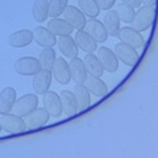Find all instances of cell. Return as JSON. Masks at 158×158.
<instances>
[{"mask_svg": "<svg viewBox=\"0 0 158 158\" xmlns=\"http://www.w3.org/2000/svg\"><path fill=\"white\" fill-rule=\"evenodd\" d=\"M156 16V9L154 7H141L138 8V11L135 12V17L132 20V28L136 29L137 32L146 31L148 28L152 27L153 21H154Z\"/></svg>", "mask_w": 158, "mask_h": 158, "instance_id": "cell-1", "label": "cell"}, {"mask_svg": "<svg viewBox=\"0 0 158 158\" xmlns=\"http://www.w3.org/2000/svg\"><path fill=\"white\" fill-rule=\"evenodd\" d=\"M37 106H38V98L36 94H27V95L21 96L20 99H16L11 112L17 116L24 117L29 112L36 110Z\"/></svg>", "mask_w": 158, "mask_h": 158, "instance_id": "cell-2", "label": "cell"}, {"mask_svg": "<svg viewBox=\"0 0 158 158\" xmlns=\"http://www.w3.org/2000/svg\"><path fill=\"white\" fill-rule=\"evenodd\" d=\"M116 37L120 40V42H124L135 49H141L145 44V40L142 37V34L140 32H137L136 29H133L132 27L120 28L116 34Z\"/></svg>", "mask_w": 158, "mask_h": 158, "instance_id": "cell-3", "label": "cell"}, {"mask_svg": "<svg viewBox=\"0 0 158 158\" xmlns=\"http://www.w3.org/2000/svg\"><path fill=\"white\" fill-rule=\"evenodd\" d=\"M49 117H50V115L48 113V111L45 108H36V110L29 112L28 115H25L23 118H24V123H25L27 129L36 131L38 128L48 124Z\"/></svg>", "mask_w": 158, "mask_h": 158, "instance_id": "cell-4", "label": "cell"}, {"mask_svg": "<svg viewBox=\"0 0 158 158\" xmlns=\"http://www.w3.org/2000/svg\"><path fill=\"white\" fill-rule=\"evenodd\" d=\"M0 125L7 133H21L27 129L25 123L21 116H17L12 112L3 113L0 116Z\"/></svg>", "mask_w": 158, "mask_h": 158, "instance_id": "cell-5", "label": "cell"}, {"mask_svg": "<svg viewBox=\"0 0 158 158\" xmlns=\"http://www.w3.org/2000/svg\"><path fill=\"white\" fill-rule=\"evenodd\" d=\"M96 50H98L96 57L99 59V62L102 63L104 71H108V73L117 71V69H118V59L116 57L115 52H112L110 48H106V46H100V48H98Z\"/></svg>", "mask_w": 158, "mask_h": 158, "instance_id": "cell-6", "label": "cell"}, {"mask_svg": "<svg viewBox=\"0 0 158 158\" xmlns=\"http://www.w3.org/2000/svg\"><path fill=\"white\" fill-rule=\"evenodd\" d=\"M115 54L117 59H120L123 63L128 66H135L140 59V54L137 53V49L127 45L124 42H118L115 46Z\"/></svg>", "mask_w": 158, "mask_h": 158, "instance_id": "cell-7", "label": "cell"}, {"mask_svg": "<svg viewBox=\"0 0 158 158\" xmlns=\"http://www.w3.org/2000/svg\"><path fill=\"white\" fill-rule=\"evenodd\" d=\"M41 70L38 59L33 57H21L15 62V71L20 75H34Z\"/></svg>", "mask_w": 158, "mask_h": 158, "instance_id": "cell-8", "label": "cell"}, {"mask_svg": "<svg viewBox=\"0 0 158 158\" xmlns=\"http://www.w3.org/2000/svg\"><path fill=\"white\" fill-rule=\"evenodd\" d=\"M62 15H63V20L67 21L74 29H77V31L85 29L87 19L79 8L74 7V6H67L65 8V11L62 12Z\"/></svg>", "mask_w": 158, "mask_h": 158, "instance_id": "cell-9", "label": "cell"}, {"mask_svg": "<svg viewBox=\"0 0 158 158\" xmlns=\"http://www.w3.org/2000/svg\"><path fill=\"white\" fill-rule=\"evenodd\" d=\"M85 29L96 42H106L107 41L108 33L106 31L104 25H103V23L99 21L96 17H90V19H88L86 21Z\"/></svg>", "mask_w": 158, "mask_h": 158, "instance_id": "cell-10", "label": "cell"}, {"mask_svg": "<svg viewBox=\"0 0 158 158\" xmlns=\"http://www.w3.org/2000/svg\"><path fill=\"white\" fill-rule=\"evenodd\" d=\"M44 108H45L49 115L53 117H59L62 115L61 98H59L57 92L48 90L44 94Z\"/></svg>", "mask_w": 158, "mask_h": 158, "instance_id": "cell-11", "label": "cell"}, {"mask_svg": "<svg viewBox=\"0 0 158 158\" xmlns=\"http://www.w3.org/2000/svg\"><path fill=\"white\" fill-rule=\"evenodd\" d=\"M52 77L53 74L50 70H45V69H41L38 73H36L33 75V88L34 92L38 94V95H44L50 87L52 83Z\"/></svg>", "mask_w": 158, "mask_h": 158, "instance_id": "cell-12", "label": "cell"}, {"mask_svg": "<svg viewBox=\"0 0 158 158\" xmlns=\"http://www.w3.org/2000/svg\"><path fill=\"white\" fill-rule=\"evenodd\" d=\"M52 73L56 81L61 85H69L71 81L70 69H69V62H66L63 58H56V62L53 65Z\"/></svg>", "mask_w": 158, "mask_h": 158, "instance_id": "cell-13", "label": "cell"}, {"mask_svg": "<svg viewBox=\"0 0 158 158\" xmlns=\"http://www.w3.org/2000/svg\"><path fill=\"white\" fill-rule=\"evenodd\" d=\"M33 41L42 48H53L57 45V36H54L48 28L37 27L33 31Z\"/></svg>", "mask_w": 158, "mask_h": 158, "instance_id": "cell-14", "label": "cell"}, {"mask_svg": "<svg viewBox=\"0 0 158 158\" xmlns=\"http://www.w3.org/2000/svg\"><path fill=\"white\" fill-rule=\"evenodd\" d=\"M57 45L59 48V52H61L63 56L67 58H77L78 53H79V48L77 45L75 40L71 36H59L57 38Z\"/></svg>", "mask_w": 158, "mask_h": 158, "instance_id": "cell-15", "label": "cell"}, {"mask_svg": "<svg viewBox=\"0 0 158 158\" xmlns=\"http://www.w3.org/2000/svg\"><path fill=\"white\" fill-rule=\"evenodd\" d=\"M69 69H70L71 79L75 82V85H83L88 77L86 67H85V63H83V59L78 58V57L73 58L71 61L69 62Z\"/></svg>", "mask_w": 158, "mask_h": 158, "instance_id": "cell-16", "label": "cell"}, {"mask_svg": "<svg viewBox=\"0 0 158 158\" xmlns=\"http://www.w3.org/2000/svg\"><path fill=\"white\" fill-rule=\"evenodd\" d=\"M75 42H77L78 48L85 53H95V50L98 49V42L85 29H79L75 33Z\"/></svg>", "mask_w": 158, "mask_h": 158, "instance_id": "cell-17", "label": "cell"}, {"mask_svg": "<svg viewBox=\"0 0 158 158\" xmlns=\"http://www.w3.org/2000/svg\"><path fill=\"white\" fill-rule=\"evenodd\" d=\"M48 29L54 36H58V37L59 36H71V33L74 32V28L70 24L59 17L50 19V21L48 23Z\"/></svg>", "mask_w": 158, "mask_h": 158, "instance_id": "cell-18", "label": "cell"}, {"mask_svg": "<svg viewBox=\"0 0 158 158\" xmlns=\"http://www.w3.org/2000/svg\"><path fill=\"white\" fill-rule=\"evenodd\" d=\"M59 98H61L62 112L66 116H75L78 113V104H77V100H75V96H74L73 91L63 90L59 94Z\"/></svg>", "mask_w": 158, "mask_h": 158, "instance_id": "cell-19", "label": "cell"}, {"mask_svg": "<svg viewBox=\"0 0 158 158\" xmlns=\"http://www.w3.org/2000/svg\"><path fill=\"white\" fill-rule=\"evenodd\" d=\"M9 45L13 48H25L28 45H31L33 41V32L29 29H21L12 33L8 38Z\"/></svg>", "mask_w": 158, "mask_h": 158, "instance_id": "cell-20", "label": "cell"}, {"mask_svg": "<svg viewBox=\"0 0 158 158\" xmlns=\"http://www.w3.org/2000/svg\"><path fill=\"white\" fill-rule=\"evenodd\" d=\"M83 85L86 86V88L88 90V92H90L91 95H95L98 98H103L108 94L107 85L98 77H90L88 75Z\"/></svg>", "mask_w": 158, "mask_h": 158, "instance_id": "cell-21", "label": "cell"}, {"mask_svg": "<svg viewBox=\"0 0 158 158\" xmlns=\"http://www.w3.org/2000/svg\"><path fill=\"white\" fill-rule=\"evenodd\" d=\"M83 63H85L86 71L90 77H98L100 78L103 74H104V69H103L102 63L99 62L98 57L94 53H87L85 59H83Z\"/></svg>", "mask_w": 158, "mask_h": 158, "instance_id": "cell-22", "label": "cell"}, {"mask_svg": "<svg viewBox=\"0 0 158 158\" xmlns=\"http://www.w3.org/2000/svg\"><path fill=\"white\" fill-rule=\"evenodd\" d=\"M120 20L115 9H108L104 15V19H103V25H104L106 31L108 33V36L116 37V34L120 29Z\"/></svg>", "mask_w": 158, "mask_h": 158, "instance_id": "cell-23", "label": "cell"}, {"mask_svg": "<svg viewBox=\"0 0 158 158\" xmlns=\"http://www.w3.org/2000/svg\"><path fill=\"white\" fill-rule=\"evenodd\" d=\"M16 102V91L13 87H6L0 92V115L11 112Z\"/></svg>", "mask_w": 158, "mask_h": 158, "instance_id": "cell-24", "label": "cell"}, {"mask_svg": "<svg viewBox=\"0 0 158 158\" xmlns=\"http://www.w3.org/2000/svg\"><path fill=\"white\" fill-rule=\"evenodd\" d=\"M73 94H74V96H75V100L78 104V111H85L90 107L91 94L88 92L85 85H75Z\"/></svg>", "mask_w": 158, "mask_h": 158, "instance_id": "cell-25", "label": "cell"}, {"mask_svg": "<svg viewBox=\"0 0 158 158\" xmlns=\"http://www.w3.org/2000/svg\"><path fill=\"white\" fill-rule=\"evenodd\" d=\"M33 19L37 23H44L49 17V0H34L32 7Z\"/></svg>", "mask_w": 158, "mask_h": 158, "instance_id": "cell-26", "label": "cell"}, {"mask_svg": "<svg viewBox=\"0 0 158 158\" xmlns=\"http://www.w3.org/2000/svg\"><path fill=\"white\" fill-rule=\"evenodd\" d=\"M38 62L41 65V69L50 70L53 69V65L56 62V52L53 48H44L42 52L38 56Z\"/></svg>", "mask_w": 158, "mask_h": 158, "instance_id": "cell-27", "label": "cell"}, {"mask_svg": "<svg viewBox=\"0 0 158 158\" xmlns=\"http://www.w3.org/2000/svg\"><path fill=\"white\" fill-rule=\"evenodd\" d=\"M115 11H116L117 16H118V20L123 21V23H127V24H131L132 23L133 17H135V12H136L133 7L128 6V4L123 3V2L116 4Z\"/></svg>", "mask_w": 158, "mask_h": 158, "instance_id": "cell-28", "label": "cell"}, {"mask_svg": "<svg viewBox=\"0 0 158 158\" xmlns=\"http://www.w3.org/2000/svg\"><path fill=\"white\" fill-rule=\"evenodd\" d=\"M78 6L85 16L98 17L100 13V8H99L96 0H78Z\"/></svg>", "mask_w": 158, "mask_h": 158, "instance_id": "cell-29", "label": "cell"}, {"mask_svg": "<svg viewBox=\"0 0 158 158\" xmlns=\"http://www.w3.org/2000/svg\"><path fill=\"white\" fill-rule=\"evenodd\" d=\"M69 0H49V16L53 17H59L65 8L69 6Z\"/></svg>", "mask_w": 158, "mask_h": 158, "instance_id": "cell-30", "label": "cell"}, {"mask_svg": "<svg viewBox=\"0 0 158 158\" xmlns=\"http://www.w3.org/2000/svg\"><path fill=\"white\" fill-rule=\"evenodd\" d=\"M100 11H108V9H112V7L115 6L116 0H96Z\"/></svg>", "mask_w": 158, "mask_h": 158, "instance_id": "cell-31", "label": "cell"}, {"mask_svg": "<svg viewBox=\"0 0 158 158\" xmlns=\"http://www.w3.org/2000/svg\"><path fill=\"white\" fill-rule=\"evenodd\" d=\"M123 3H125V4H128V6H131V7H133V8H140L141 7V0H121Z\"/></svg>", "mask_w": 158, "mask_h": 158, "instance_id": "cell-32", "label": "cell"}, {"mask_svg": "<svg viewBox=\"0 0 158 158\" xmlns=\"http://www.w3.org/2000/svg\"><path fill=\"white\" fill-rule=\"evenodd\" d=\"M141 4H144L146 7H154L156 0H141Z\"/></svg>", "mask_w": 158, "mask_h": 158, "instance_id": "cell-33", "label": "cell"}, {"mask_svg": "<svg viewBox=\"0 0 158 158\" xmlns=\"http://www.w3.org/2000/svg\"><path fill=\"white\" fill-rule=\"evenodd\" d=\"M3 131V128H2V125H0V132H2Z\"/></svg>", "mask_w": 158, "mask_h": 158, "instance_id": "cell-34", "label": "cell"}]
</instances>
